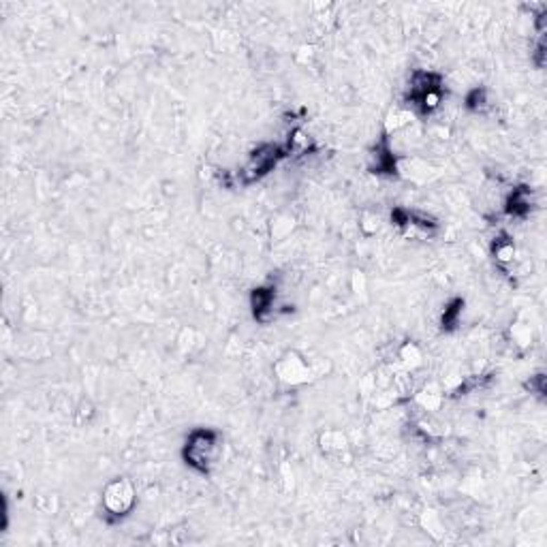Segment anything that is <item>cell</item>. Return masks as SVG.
I'll return each mask as SVG.
<instances>
[{
  "mask_svg": "<svg viewBox=\"0 0 547 547\" xmlns=\"http://www.w3.org/2000/svg\"><path fill=\"white\" fill-rule=\"evenodd\" d=\"M318 447L325 456H338L349 449V439L342 430H325L318 436Z\"/></svg>",
  "mask_w": 547,
  "mask_h": 547,
  "instance_id": "8",
  "label": "cell"
},
{
  "mask_svg": "<svg viewBox=\"0 0 547 547\" xmlns=\"http://www.w3.org/2000/svg\"><path fill=\"white\" fill-rule=\"evenodd\" d=\"M443 400H445V392H443L441 385H436V382H430V385L421 387L415 394V404L423 413H436L443 406Z\"/></svg>",
  "mask_w": 547,
  "mask_h": 547,
  "instance_id": "7",
  "label": "cell"
},
{
  "mask_svg": "<svg viewBox=\"0 0 547 547\" xmlns=\"http://www.w3.org/2000/svg\"><path fill=\"white\" fill-rule=\"evenodd\" d=\"M462 306H464V302H462V300H456L449 308H445V314H443V327L451 330V327L458 325V318H460Z\"/></svg>",
  "mask_w": 547,
  "mask_h": 547,
  "instance_id": "14",
  "label": "cell"
},
{
  "mask_svg": "<svg viewBox=\"0 0 547 547\" xmlns=\"http://www.w3.org/2000/svg\"><path fill=\"white\" fill-rule=\"evenodd\" d=\"M485 103H487V98H485V90L483 88H475L468 94V98H466V105H468V109H472V112H483Z\"/></svg>",
  "mask_w": 547,
  "mask_h": 547,
  "instance_id": "15",
  "label": "cell"
},
{
  "mask_svg": "<svg viewBox=\"0 0 547 547\" xmlns=\"http://www.w3.org/2000/svg\"><path fill=\"white\" fill-rule=\"evenodd\" d=\"M491 255H494V261L498 265H511L513 259H515V244L509 236H501L494 246H491Z\"/></svg>",
  "mask_w": 547,
  "mask_h": 547,
  "instance_id": "10",
  "label": "cell"
},
{
  "mask_svg": "<svg viewBox=\"0 0 547 547\" xmlns=\"http://www.w3.org/2000/svg\"><path fill=\"white\" fill-rule=\"evenodd\" d=\"M252 314L259 323H269L276 312V289L271 287H257L250 295Z\"/></svg>",
  "mask_w": 547,
  "mask_h": 547,
  "instance_id": "5",
  "label": "cell"
},
{
  "mask_svg": "<svg viewBox=\"0 0 547 547\" xmlns=\"http://www.w3.org/2000/svg\"><path fill=\"white\" fill-rule=\"evenodd\" d=\"M423 524H425V528H427L430 532L443 530V524H441L439 515H436L434 511H430V513H425V515H423Z\"/></svg>",
  "mask_w": 547,
  "mask_h": 547,
  "instance_id": "16",
  "label": "cell"
},
{
  "mask_svg": "<svg viewBox=\"0 0 547 547\" xmlns=\"http://www.w3.org/2000/svg\"><path fill=\"white\" fill-rule=\"evenodd\" d=\"M394 363H396L398 368H402L404 372L413 374V372H417L419 368H423L425 357H423V351H421V347H419L417 342L406 340V342H402V345L398 347V351H396V361H394Z\"/></svg>",
  "mask_w": 547,
  "mask_h": 547,
  "instance_id": "6",
  "label": "cell"
},
{
  "mask_svg": "<svg viewBox=\"0 0 547 547\" xmlns=\"http://www.w3.org/2000/svg\"><path fill=\"white\" fill-rule=\"evenodd\" d=\"M530 205H532V197H530V191L526 186H520L511 193L509 201H507V212L511 216H526L530 212Z\"/></svg>",
  "mask_w": 547,
  "mask_h": 547,
  "instance_id": "9",
  "label": "cell"
},
{
  "mask_svg": "<svg viewBox=\"0 0 547 547\" xmlns=\"http://www.w3.org/2000/svg\"><path fill=\"white\" fill-rule=\"evenodd\" d=\"M509 336H511L513 345H517V347H522V349H528V347L532 345V327H530V323H524V321L511 323Z\"/></svg>",
  "mask_w": 547,
  "mask_h": 547,
  "instance_id": "11",
  "label": "cell"
},
{
  "mask_svg": "<svg viewBox=\"0 0 547 547\" xmlns=\"http://www.w3.org/2000/svg\"><path fill=\"white\" fill-rule=\"evenodd\" d=\"M223 453V436L212 427H195L182 447V458L199 475H210Z\"/></svg>",
  "mask_w": 547,
  "mask_h": 547,
  "instance_id": "1",
  "label": "cell"
},
{
  "mask_svg": "<svg viewBox=\"0 0 547 547\" xmlns=\"http://www.w3.org/2000/svg\"><path fill=\"white\" fill-rule=\"evenodd\" d=\"M101 503H103V509L107 511V515H112L116 520L129 515L137 503L133 483L127 477L112 479L101 491Z\"/></svg>",
  "mask_w": 547,
  "mask_h": 547,
  "instance_id": "3",
  "label": "cell"
},
{
  "mask_svg": "<svg viewBox=\"0 0 547 547\" xmlns=\"http://www.w3.org/2000/svg\"><path fill=\"white\" fill-rule=\"evenodd\" d=\"M359 229H361V233L368 236V238L374 236V233H378V229H380V216L366 210V212L359 216Z\"/></svg>",
  "mask_w": 547,
  "mask_h": 547,
  "instance_id": "13",
  "label": "cell"
},
{
  "mask_svg": "<svg viewBox=\"0 0 547 547\" xmlns=\"http://www.w3.org/2000/svg\"><path fill=\"white\" fill-rule=\"evenodd\" d=\"M295 227V221L287 214H281L271 221V240H285Z\"/></svg>",
  "mask_w": 547,
  "mask_h": 547,
  "instance_id": "12",
  "label": "cell"
},
{
  "mask_svg": "<svg viewBox=\"0 0 547 547\" xmlns=\"http://www.w3.org/2000/svg\"><path fill=\"white\" fill-rule=\"evenodd\" d=\"M278 158H281V150H278V148H274V146H263V148H259V150L250 156L248 165H246V169H244V174H250L248 182H255V180H259L261 176H265L274 165H276Z\"/></svg>",
  "mask_w": 547,
  "mask_h": 547,
  "instance_id": "4",
  "label": "cell"
},
{
  "mask_svg": "<svg viewBox=\"0 0 547 547\" xmlns=\"http://www.w3.org/2000/svg\"><path fill=\"white\" fill-rule=\"evenodd\" d=\"M274 374H276V378L281 382H285V385L297 387V385H306V382L314 380L323 372L318 370L316 361H308L306 355L291 349V351H285L276 359V363H274Z\"/></svg>",
  "mask_w": 547,
  "mask_h": 547,
  "instance_id": "2",
  "label": "cell"
}]
</instances>
